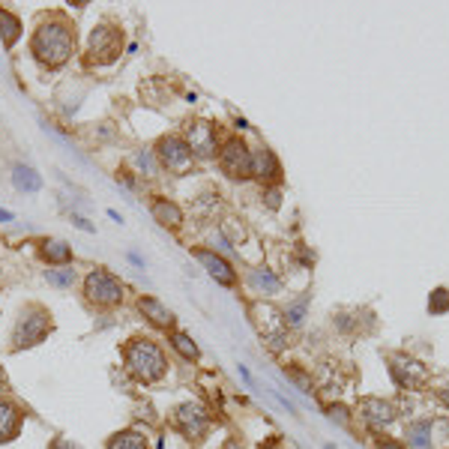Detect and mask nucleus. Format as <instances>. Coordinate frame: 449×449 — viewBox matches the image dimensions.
Returning a JSON list of instances; mask_svg holds the SVG:
<instances>
[{"label": "nucleus", "instance_id": "7", "mask_svg": "<svg viewBox=\"0 0 449 449\" xmlns=\"http://www.w3.org/2000/svg\"><path fill=\"white\" fill-rule=\"evenodd\" d=\"M156 156L171 174H186V171L192 168V162H195L192 150H189L186 141L177 138V135H165V138L156 144Z\"/></svg>", "mask_w": 449, "mask_h": 449}, {"label": "nucleus", "instance_id": "29", "mask_svg": "<svg viewBox=\"0 0 449 449\" xmlns=\"http://www.w3.org/2000/svg\"><path fill=\"white\" fill-rule=\"evenodd\" d=\"M72 224H75V228H81V231H87V233H93V231H96L93 224H90V222L84 219V216H78V213H72Z\"/></svg>", "mask_w": 449, "mask_h": 449}, {"label": "nucleus", "instance_id": "37", "mask_svg": "<svg viewBox=\"0 0 449 449\" xmlns=\"http://www.w3.org/2000/svg\"><path fill=\"white\" fill-rule=\"evenodd\" d=\"M6 386V377H3V368H0V390H3Z\"/></svg>", "mask_w": 449, "mask_h": 449}, {"label": "nucleus", "instance_id": "5", "mask_svg": "<svg viewBox=\"0 0 449 449\" xmlns=\"http://www.w3.org/2000/svg\"><path fill=\"white\" fill-rule=\"evenodd\" d=\"M84 294L90 303L102 305V309H111V305L123 300V282L114 273H108V269H93V273L84 278Z\"/></svg>", "mask_w": 449, "mask_h": 449}, {"label": "nucleus", "instance_id": "8", "mask_svg": "<svg viewBox=\"0 0 449 449\" xmlns=\"http://www.w3.org/2000/svg\"><path fill=\"white\" fill-rule=\"evenodd\" d=\"M390 363H392L390 372L401 390H419V386L428 383V368L422 365L419 359H413L408 354H395V356H390Z\"/></svg>", "mask_w": 449, "mask_h": 449}, {"label": "nucleus", "instance_id": "36", "mask_svg": "<svg viewBox=\"0 0 449 449\" xmlns=\"http://www.w3.org/2000/svg\"><path fill=\"white\" fill-rule=\"evenodd\" d=\"M222 449H240V443H237V440H228V443H224Z\"/></svg>", "mask_w": 449, "mask_h": 449}, {"label": "nucleus", "instance_id": "31", "mask_svg": "<svg viewBox=\"0 0 449 449\" xmlns=\"http://www.w3.org/2000/svg\"><path fill=\"white\" fill-rule=\"evenodd\" d=\"M267 204L269 207H278V192H276V189H273V192H267Z\"/></svg>", "mask_w": 449, "mask_h": 449}, {"label": "nucleus", "instance_id": "22", "mask_svg": "<svg viewBox=\"0 0 449 449\" xmlns=\"http://www.w3.org/2000/svg\"><path fill=\"white\" fill-rule=\"evenodd\" d=\"M249 282H251V287H255V291H264V294H276L278 287H282V282H278V278L269 273V269H251V276H249Z\"/></svg>", "mask_w": 449, "mask_h": 449}, {"label": "nucleus", "instance_id": "35", "mask_svg": "<svg viewBox=\"0 0 449 449\" xmlns=\"http://www.w3.org/2000/svg\"><path fill=\"white\" fill-rule=\"evenodd\" d=\"M0 222H12V213H9V210H0Z\"/></svg>", "mask_w": 449, "mask_h": 449}, {"label": "nucleus", "instance_id": "19", "mask_svg": "<svg viewBox=\"0 0 449 449\" xmlns=\"http://www.w3.org/2000/svg\"><path fill=\"white\" fill-rule=\"evenodd\" d=\"M42 258L48 260V264L69 267V260H72V249H69L63 240H42Z\"/></svg>", "mask_w": 449, "mask_h": 449}, {"label": "nucleus", "instance_id": "6", "mask_svg": "<svg viewBox=\"0 0 449 449\" xmlns=\"http://www.w3.org/2000/svg\"><path fill=\"white\" fill-rule=\"evenodd\" d=\"M251 321H255L258 332L264 336V341L273 350H282L287 345L285 318H282V312L278 309H273V305H267V303H255L251 305Z\"/></svg>", "mask_w": 449, "mask_h": 449}, {"label": "nucleus", "instance_id": "14", "mask_svg": "<svg viewBox=\"0 0 449 449\" xmlns=\"http://www.w3.org/2000/svg\"><path fill=\"white\" fill-rule=\"evenodd\" d=\"M21 419L24 413L18 404L0 399V443H9L12 437H18V431H21Z\"/></svg>", "mask_w": 449, "mask_h": 449}, {"label": "nucleus", "instance_id": "28", "mask_svg": "<svg viewBox=\"0 0 449 449\" xmlns=\"http://www.w3.org/2000/svg\"><path fill=\"white\" fill-rule=\"evenodd\" d=\"M135 165L141 171H147V174H156V162H153V153H147V150L135 153Z\"/></svg>", "mask_w": 449, "mask_h": 449}, {"label": "nucleus", "instance_id": "3", "mask_svg": "<svg viewBox=\"0 0 449 449\" xmlns=\"http://www.w3.org/2000/svg\"><path fill=\"white\" fill-rule=\"evenodd\" d=\"M51 332V314L42 309V305H27L21 312V318L15 323V332H12V347L21 350V347H33L45 341V336Z\"/></svg>", "mask_w": 449, "mask_h": 449}, {"label": "nucleus", "instance_id": "15", "mask_svg": "<svg viewBox=\"0 0 449 449\" xmlns=\"http://www.w3.org/2000/svg\"><path fill=\"white\" fill-rule=\"evenodd\" d=\"M138 312H141L150 323H156V327H162V329L174 327V314H171L165 305L156 300V296H141V300H138Z\"/></svg>", "mask_w": 449, "mask_h": 449}, {"label": "nucleus", "instance_id": "18", "mask_svg": "<svg viewBox=\"0 0 449 449\" xmlns=\"http://www.w3.org/2000/svg\"><path fill=\"white\" fill-rule=\"evenodd\" d=\"M251 174L267 177V180L278 177V162H276V156L267 147H260L258 153H251Z\"/></svg>", "mask_w": 449, "mask_h": 449}, {"label": "nucleus", "instance_id": "30", "mask_svg": "<svg viewBox=\"0 0 449 449\" xmlns=\"http://www.w3.org/2000/svg\"><path fill=\"white\" fill-rule=\"evenodd\" d=\"M51 449H75V446H72V443H69V440H63V437H57V440H54V443H51Z\"/></svg>", "mask_w": 449, "mask_h": 449}, {"label": "nucleus", "instance_id": "2", "mask_svg": "<svg viewBox=\"0 0 449 449\" xmlns=\"http://www.w3.org/2000/svg\"><path fill=\"white\" fill-rule=\"evenodd\" d=\"M123 359H126V368H129V374L135 381L141 383H156L162 381V374H165V354H162V347L156 341L150 338H132L129 345L123 347Z\"/></svg>", "mask_w": 449, "mask_h": 449}, {"label": "nucleus", "instance_id": "9", "mask_svg": "<svg viewBox=\"0 0 449 449\" xmlns=\"http://www.w3.org/2000/svg\"><path fill=\"white\" fill-rule=\"evenodd\" d=\"M219 162H222V171L228 177H251V150L237 138H231L224 144Z\"/></svg>", "mask_w": 449, "mask_h": 449}, {"label": "nucleus", "instance_id": "26", "mask_svg": "<svg viewBox=\"0 0 449 449\" xmlns=\"http://www.w3.org/2000/svg\"><path fill=\"white\" fill-rule=\"evenodd\" d=\"M305 305H309V296H303V300H296L294 305H287L285 323H291V327H300L303 318H305Z\"/></svg>", "mask_w": 449, "mask_h": 449}, {"label": "nucleus", "instance_id": "20", "mask_svg": "<svg viewBox=\"0 0 449 449\" xmlns=\"http://www.w3.org/2000/svg\"><path fill=\"white\" fill-rule=\"evenodd\" d=\"M18 33H21V21H18V15H12L9 9H0V36H3V45L6 48H12Z\"/></svg>", "mask_w": 449, "mask_h": 449}, {"label": "nucleus", "instance_id": "23", "mask_svg": "<svg viewBox=\"0 0 449 449\" xmlns=\"http://www.w3.org/2000/svg\"><path fill=\"white\" fill-rule=\"evenodd\" d=\"M171 345H174V350H177V354L183 356V359H198V356H201L198 345L186 336V332H171Z\"/></svg>", "mask_w": 449, "mask_h": 449}, {"label": "nucleus", "instance_id": "21", "mask_svg": "<svg viewBox=\"0 0 449 449\" xmlns=\"http://www.w3.org/2000/svg\"><path fill=\"white\" fill-rule=\"evenodd\" d=\"M108 449H147V437L138 431H120L108 440Z\"/></svg>", "mask_w": 449, "mask_h": 449}, {"label": "nucleus", "instance_id": "16", "mask_svg": "<svg viewBox=\"0 0 449 449\" xmlns=\"http://www.w3.org/2000/svg\"><path fill=\"white\" fill-rule=\"evenodd\" d=\"M12 186L18 189V192L33 195V192H39V189H42V177L36 174V168L24 165V162H18V165L12 168Z\"/></svg>", "mask_w": 449, "mask_h": 449}, {"label": "nucleus", "instance_id": "27", "mask_svg": "<svg viewBox=\"0 0 449 449\" xmlns=\"http://www.w3.org/2000/svg\"><path fill=\"white\" fill-rule=\"evenodd\" d=\"M428 309L434 312V314H443V312H449V291H446V287H437V291L431 294Z\"/></svg>", "mask_w": 449, "mask_h": 449}, {"label": "nucleus", "instance_id": "32", "mask_svg": "<svg viewBox=\"0 0 449 449\" xmlns=\"http://www.w3.org/2000/svg\"><path fill=\"white\" fill-rule=\"evenodd\" d=\"M377 449H404V446H401V443H395V440H383V443L377 446Z\"/></svg>", "mask_w": 449, "mask_h": 449}, {"label": "nucleus", "instance_id": "11", "mask_svg": "<svg viewBox=\"0 0 449 449\" xmlns=\"http://www.w3.org/2000/svg\"><path fill=\"white\" fill-rule=\"evenodd\" d=\"M186 147L192 150V156H213L216 153V129L204 120H192L186 126Z\"/></svg>", "mask_w": 449, "mask_h": 449}, {"label": "nucleus", "instance_id": "12", "mask_svg": "<svg viewBox=\"0 0 449 449\" xmlns=\"http://www.w3.org/2000/svg\"><path fill=\"white\" fill-rule=\"evenodd\" d=\"M195 258L201 260V264L207 267V273H210L219 285H233V282H237V273H233L231 264L222 255H216V251H210V249H198Z\"/></svg>", "mask_w": 449, "mask_h": 449}, {"label": "nucleus", "instance_id": "34", "mask_svg": "<svg viewBox=\"0 0 449 449\" xmlns=\"http://www.w3.org/2000/svg\"><path fill=\"white\" fill-rule=\"evenodd\" d=\"M440 401L449 404V386H443V390H440Z\"/></svg>", "mask_w": 449, "mask_h": 449}, {"label": "nucleus", "instance_id": "10", "mask_svg": "<svg viewBox=\"0 0 449 449\" xmlns=\"http://www.w3.org/2000/svg\"><path fill=\"white\" fill-rule=\"evenodd\" d=\"M177 426L183 431L186 437L192 440H201L207 434V428H210V413H207L201 404H180L177 408Z\"/></svg>", "mask_w": 449, "mask_h": 449}, {"label": "nucleus", "instance_id": "4", "mask_svg": "<svg viewBox=\"0 0 449 449\" xmlns=\"http://www.w3.org/2000/svg\"><path fill=\"white\" fill-rule=\"evenodd\" d=\"M123 51V30H117L111 24H99L93 27L87 39V63L90 66H108L120 57Z\"/></svg>", "mask_w": 449, "mask_h": 449}, {"label": "nucleus", "instance_id": "33", "mask_svg": "<svg viewBox=\"0 0 449 449\" xmlns=\"http://www.w3.org/2000/svg\"><path fill=\"white\" fill-rule=\"evenodd\" d=\"M129 260H132L135 267H144V258L138 255V251H129Z\"/></svg>", "mask_w": 449, "mask_h": 449}, {"label": "nucleus", "instance_id": "24", "mask_svg": "<svg viewBox=\"0 0 449 449\" xmlns=\"http://www.w3.org/2000/svg\"><path fill=\"white\" fill-rule=\"evenodd\" d=\"M431 422H413V426L408 428V440H410V446H417V449H426L431 443Z\"/></svg>", "mask_w": 449, "mask_h": 449}, {"label": "nucleus", "instance_id": "1", "mask_svg": "<svg viewBox=\"0 0 449 449\" xmlns=\"http://www.w3.org/2000/svg\"><path fill=\"white\" fill-rule=\"evenodd\" d=\"M30 51L42 66H48V69L63 66V63L75 54V27H69L63 18L42 21L39 30L33 33Z\"/></svg>", "mask_w": 449, "mask_h": 449}, {"label": "nucleus", "instance_id": "13", "mask_svg": "<svg viewBox=\"0 0 449 449\" xmlns=\"http://www.w3.org/2000/svg\"><path fill=\"white\" fill-rule=\"evenodd\" d=\"M359 413H363V419L374 428H383L395 419V408L383 399H363L359 401Z\"/></svg>", "mask_w": 449, "mask_h": 449}, {"label": "nucleus", "instance_id": "17", "mask_svg": "<svg viewBox=\"0 0 449 449\" xmlns=\"http://www.w3.org/2000/svg\"><path fill=\"white\" fill-rule=\"evenodd\" d=\"M153 219H156L162 228H180V222H183V213H180V207L174 201H165V198H159V201H153Z\"/></svg>", "mask_w": 449, "mask_h": 449}, {"label": "nucleus", "instance_id": "25", "mask_svg": "<svg viewBox=\"0 0 449 449\" xmlns=\"http://www.w3.org/2000/svg\"><path fill=\"white\" fill-rule=\"evenodd\" d=\"M45 278H48V285H54V287H72V282H75V269L72 267L45 269Z\"/></svg>", "mask_w": 449, "mask_h": 449}]
</instances>
